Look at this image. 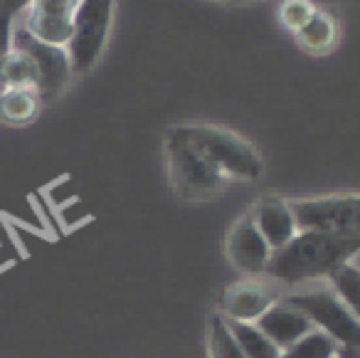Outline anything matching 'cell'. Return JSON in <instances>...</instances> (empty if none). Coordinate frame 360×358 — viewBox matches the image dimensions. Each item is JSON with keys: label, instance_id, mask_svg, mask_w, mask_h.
I'll list each match as a JSON object with an SVG mask.
<instances>
[{"label": "cell", "instance_id": "obj_8", "mask_svg": "<svg viewBox=\"0 0 360 358\" xmlns=\"http://www.w3.org/2000/svg\"><path fill=\"white\" fill-rule=\"evenodd\" d=\"M79 0H32L20 16V25L45 45L67 47Z\"/></svg>", "mask_w": 360, "mask_h": 358}, {"label": "cell", "instance_id": "obj_14", "mask_svg": "<svg viewBox=\"0 0 360 358\" xmlns=\"http://www.w3.org/2000/svg\"><path fill=\"white\" fill-rule=\"evenodd\" d=\"M40 72L37 65L25 50L13 47L0 62V87L3 90H37Z\"/></svg>", "mask_w": 360, "mask_h": 358}, {"label": "cell", "instance_id": "obj_18", "mask_svg": "<svg viewBox=\"0 0 360 358\" xmlns=\"http://www.w3.org/2000/svg\"><path fill=\"white\" fill-rule=\"evenodd\" d=\"M330 289L340 297V302L350 309L355 319H360V267H355L353 262L343 264L340 269H335L328 277Z\"/></svg>", "mask_w": 360, "mask_h": 358}, {"label": "cell", "instance_id": "obj_4", "mask_svg": "<svg viewBox=\"0 0 360 358\" xmlns=\"http://www.w3.org/2000/svg\"><path fill=\"white\" fill-rule=\"evenodd\" d=\"M114 20V0H79L72 37L67 42V55L75 75H86L94 70L109 40Z\"/></svg>", "mask_w": 360, "mask_h": 358}, {"label": "cell", "instance_id": "obj_20", "mask_svg": "<svg viewBox=\"0 0 360 358\" xmlns=\"http://www.w3.org/2000/svg\"><path fill=\"white\" fill-rule=\"evenodd\" d=\"M319 11L314 0H284L279 11V20L286 30L296 32L299 27H304L311 20V16Z\"/></svg>", "mask_w": 360, "mask_h": 358}, {"label": "cell", "instance_id": "obj_5", "mask_svg": "<svg viewBox=\"0 0 360 358\" xmlns=\"http://www.w3.org/2000/svg\"><path fill=\"white\" fill-rule=\"evenodd\" d=\"M291 307H296L314 328L333 338L338 346L360 348V319L350 314V309L340 302L333 289H311V292L286 297Z\"/></svg>", "mask_w": 360, "mask_h": 358}, {"label": "cell", "instance_id": "obj_11", "mask_svg": "<svg viewBox=\"0 0 360 358\" xmlns=\"http://www.w3.org/2000/svg\"><path fill=\"white\" fill-rule=\"evenodd\" d=\"M250 215L257 228H259V233L264 235L271 252L286 247L299 235V225H296L289 200H281L276 195H264V198L257 200Z\"/></svg>", "mask_w": 360, "mask_h": 358}, {"label": "cell", "instance_id": "obj_1", "mask_svg": "<svg viewBox=\"0 0 360 358\" xmlns=\"http://www.w3.org/2000/svg\"><path fill=\"white\" fill-rule=\"evenodd\" d=\"M360 252V235L299 230L286 247L271 254L266 277L281 284H301L309 279H328L335 269L353 262Z\"/></svg>", "mask_w": 360, "mask_h": 358}, {"label": "cell", "instance_id": "obj_12", "mask_svg": "<svg viewBox=\"0 0 360 358\" xmlns=\"http://www.w3.org/2000/svg\"><path fill=\"white\" fill-rule=\"evenodd\" d=\"M255 326L259 328L264 336H269L281 351L289 348L291 343H296L299 338H304L309 331H314V323H311L299 309L291 307L286 299L266 309L255 321Z\"/></svg>", "mask_w": 360, "mask_h": 358}, {"label": "cell", "instance_id": "obj_15", "mask_svg": "<svg viewBox=\"0 0 360 358\" xmlns=\"http://www.w3.org/2000/svg\"><path fill=\"white\" fill-rule=\"evenodd\" d=\"M42 99L37 90H3L0 92V121L11 126H25L40 114Z\"/></svg>", "mask_w": 360, "mask_h": 358}, {"label": "cell", "instance_id": "obj_16", "mask_svg": "<svg viewBox=\"0 0 360 358\" xmlns=\"http://www.w3.org/2000/svg\"><path fill=\"white\" fill-rule=\"evenodd\" d=\"M227 323H230L245 358H281V348L269 336H264L255 323H242V321H227Z\"/></svg>", "mask_w": 360, "mask_h": 358}, {"label": "cell", "instance_id": "obj_17", "mask_svg": "<svg viewBox=\"0 0 360 358\" xmlns=\"http://www.w3.org/2000/svg\"><path fill=\"white\" fill-rule=\"evenodd\" d=\"M207 353L210 358H245L230 323L222 314H215L207 326Z\"/></svg>", "mask_w": 360, "mask_h": 358}, {"label": "cell", "instance_id": "obj_13", "mask_svg": "<svg viewBox=\"0 0 360 358\" xmlns=\"http://www.w3.org/2000/svg\"><path fill=\"white\" fill-rule=\"evenodd\" d=\"M294 37L301 50L311 52V55H326V52L333 50L335 42H338V25H335V20L330 18V13L319 8V11L311 16V20L294 32Z\"/></svg>", "mask_w": 360, "mask_h": 358}, {"label": "cell", "instance_id": "obj_22", "mask_svg": "<svg viewBox=\"0 0 360 358\" xmlns=\"http://www.w3.org/2000/svg\"><path fill=\"white\" fill-rule=\"evenodd\" d=\"M30 3H32V0H0V13L20 20V16L27 11V6H30Z\"/></svg>", "mask_w": 360, "mask_h": 358}, {"label": "cell", "instance_id": "obj_3", "mask_svg": "<svg viewBox=\"0 0 360 358\" xmlns=\"http://www.w3.org/2000/svg\"><path fill=\"white\" fill-rule=\"evenodd\" d=\"M175 129L202 156H207L227 178L259 180L264 173V161H262L259 151L235 131L207 124H188L175 126Z\"/></svg>", "mask_w": 360, "mask_h": 358}, {"label": "cell", "instance_id": "obj_19", "mask_svg": "<svg viewBox=\"0 0 360 358\" xmlns=\"http://www.w3.org/2000/svg\"><path fill=\"white\" fill-rule=\"evenodd\" d=\"M335 351H338V343L330 336H326L323 331L314 328L304 338L284 348L281 358H335Z\"/></svg>", "mask_w": 360, "mask_h": 358}, {"label": "cell", "instance_id": "obj_23", "mask_svg": "<svg viewBox=\"0 0 360 358\" xmlns=\"http://www.w3.org/2000/svg\"><path fill=\"white\" fill-rule=\"evenodd\" d=\"M335 358H360V348L338 346V351H335Z\"/></svg>", "mask_w": 360, "mask_h": 358}, {"label": "cell", "instance_id": "obj_10", "mask_svg": "<svg viewBox=\"0 0 360 358\" xmlns=\"http://www.w3.org/2000/svg\"><path fill=\"white\" fill-rule=\"evenodd\" d=\"M276 302H279V294H276V289L269 282L257 277H247L225 289L220 307H222V316L227 321L255 323Z\"/></svg>", "mask_w": 360, "mask_h": 358}, {"label": "cell", "instance_id": "obj_6", "mask_svg": "<svg viewBox=\"0 0 360 358\" xmlns=\"http://www.w3.org/2000/svg\"><path fill=\"white\" fill-rule=\"evenodd\" d=\"M299 230L360 235V193L289 200Z\"/></svg>", "mask_w": 360, "mask_h": 358}, {"label": "cell", "instance_id": "obj_7", "mask_svg": "<svg viewBox=\"0 0 360 358\" xmlns=\"http://www.w3.org/2000/svg\"><path fill=\"white\" fill-rule=\"evenodd\" d=\"M13 47L25 50L35 60L37 72H40V85H37L40 99L42 101L57 99L65 92V87L70 85V77L75 75L72 72L70 55H67V47L45 45V42L35 40L22 25H18L13 30Z\"/></svg>", "mask_w": 360, "mask_h": 358}, {"label": "cell", "instance_id": "obj_21", "mask_svg": "<svg viewBox=\"0 0 360 358\" xmlns=\"http://www.w3.org/2000/svg\"><path fill=\"white\" fill-rule=\"evenodd\" d=\"M13 30H15V18L0 13V62L13 50ZM0 92H3V87H0Z\"/></svg>", "mask_w": 360, "mask_h": 358}, {"label": "cell", "instance_id": "obj_2", "mask_svg": "<svg viewBox=\"0 0 360 358\" xmlns=\"http://www.w3.org/2000/svg\"><path fill=\"white\" fill-rule=\"evenodd\" d=\"M165 159H168L170 185L183 200H193V203L210 200L225 190L227 175L191 141L183 139L175 126L165 134Z\"/></svg>", "mask_w": 360, "mask_h": 358}, {"label": "cell", "instance_id": "obj_9", "mask_svg": "<svg viewBox=\"0 0 360 358\" xmlns=\"http://www.w3.org/2000/svg\"><path fill=\"white\" fill-rule=\"evenodd\" d=\"M227 259L240 269L247 277H259L266 274V267L271 262V247L266 245L264 235L259 233V228L255 225L252 215H242L235 223V228L227 235L225 245Z\"/></svg>", "mask_w": 360, "mask_h": 358}]
</instances>
